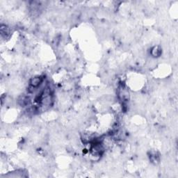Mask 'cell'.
Here are the masks:
<instances>
[{"label":"cell","mask_w":178,"mask_h":178,"mask_svg":"<svg viewBox=\"0 0 178 178\" xmlns=\"http://www.w3.org/2000/svg\"><path fill=\"white\" fill-rule=\"evenodd\" d=\"M43 82V78L41 76L35 77L31 78L30 80V86L34 88H36L40 87V85Z\"/></svg>","instance_id":"obj_1"}]
</instances>
